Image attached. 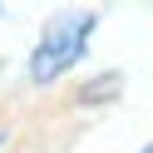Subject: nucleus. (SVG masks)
Returning a JSON list of instances; mask_svg holds the SVG:
<instances>
[{"label": "nucleus", "instance_id": "nucleus-3", "mask_svg": "<svg viewBox=\"0 0 153 153\" xmlns=\"http://www.w3.org/2000/svg\"><path fill=\"white\" fill-rule=\"evenodd\" d=\"M143 153H153V143H148V148H143Z\"/></svg>", "mask_w": 153, "mask_h": 153}, {"label": "nucleus", "instance_id": "nucleus-1", "mask_svg": "<svg viewBox=\"0 0 153 153\" xmlns=\"http://www.w3.org/2000/svg\"><path fill=\"white\" fill-rule=\"evenodd\" d=\"M89 30H94L89 10H59L45 25L40 45H35V54H30V79L50 84V79H59L64 69H74L79 54H84V45H89Z\"/></svg>", "mask_w": 153, "mask_h": 153}, {"label": "nucleus", "instance_id": "nucleus-2", "mask_svg": "<svg viewBox=\"0 0 153 153\" xmlns=\"http://www.w3.org/2000/svg\"><path fill=\"white\" fill-rule=\"evenodd\" d=\"M0 148H5V133H0Z\"/></svg>", "mask_w": 153, "mask_h": 153}]
</instances>
